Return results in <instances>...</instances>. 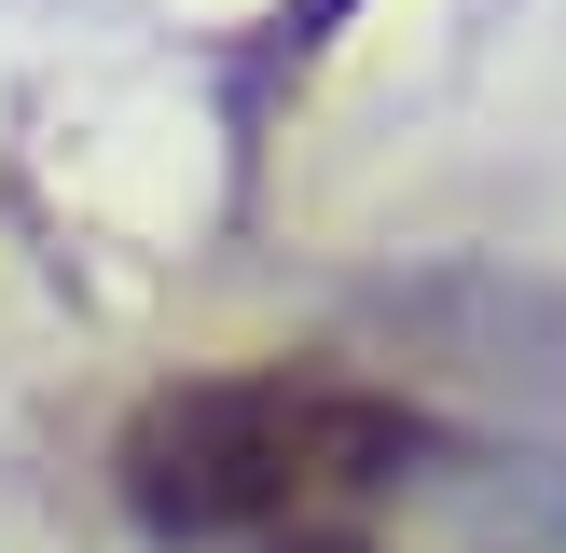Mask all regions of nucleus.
<instances>
[{
	"label": "nucleus",
	"mask_w": 566,
	"mask_h": 553,
	"mask_svg": "<svg viewBox=\"0 0 566 553\" xmlns=\"http://www.w3.org/2000/svg\"><path fill=\"white\" fill-rule=\"evenodd\" d=\"M415 415L346 374H193L125 429V512L166 553H346L374 498H401Z\"/></svg>",
	"instance_id": "obj_1"
}]
</instances>
